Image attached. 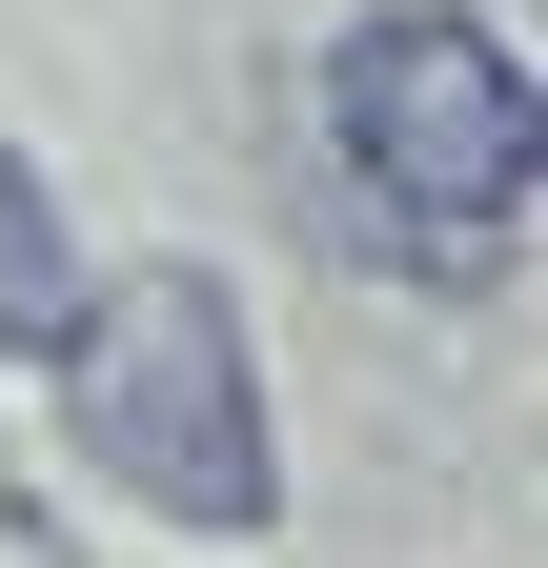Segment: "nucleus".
I'll return each mask as SVG.
<instances>
[{"mask_svg":"<svg viewBox=\"0 0 548 568\" xmlns=\"http://www.w3.org/2000/svg\"><path fill=\"white\" fill-rule=\"evenodd\" d=\"M82 325V244H61V203L0 163V345H61Z\"/></svg>","mask_w":548,"mask_h":568,"instance_id":"7ed1b4c3","label":"nucleus"},{"mask_svg":"<svg viewBox=\"0 0 548 568\" xmlns=\"http://www.w3.org/2000/svg\"><path fill=\"white\" fill-rule=\"evenodd\" d=\"M61 406H82V467L163 528H264L285 508V447H264V366L224 264H122L102 325H61Z\"/></svg>","mask_w":548,"mask_h":568,"instance_id":"f257e3e1","label":"nucleus"},{"mask_svg":"<svg viewBox=\"0 0 548 568\" xmlns=\"http://www.w3.org/2000/svg\"><path fill=\"white\" fill-rule=\"evenodd\" d=\"M325 122H346V183L386 203L406 244L447 284H488V244L528 224V163H548V102L488 21H447V0H386V21L325 61Z\"/></svg>","mask_w":548,"mask_h":568,"instance_id":"f03ea898","label":"nucleus"}]
</instances>
